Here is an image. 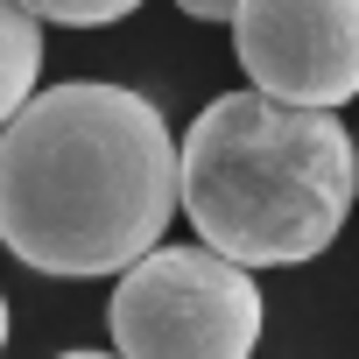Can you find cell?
<instances>
[{
  "instance_id": "obj_4",
  "label": "cell",
  "mask_w": 359,
  "mask_h": 359,
  "mask_svg": "<svg viewBox=\"0 0 359 359\" xmlns=\"http://www.w3.org/2000/svg\"><path fill=\"white\" fill-rule=\"evenodd\" d=\"M233 50L261 99L331 113L359 99V0H240Z\"/></svg>"
},
{
  "instance_id": "obj_2",
  "label": "cell",
  "mask_w": 359,
  "mask_h": 359,
  "mask_svg": "<svg viewBox=\"0 0 359 359\" xmlns=\"http://www.w3.org/2000/svg\"><path fill=\"white\" fill-rule=\"evenodd\" d=\"M359 198V141L331 113L261 92L212 99L176 148V205L240 268L317 261Z\"/></svg>"
},
{
  "instance_id": "obj_5",
  "label": "cell",
  "mask_w": 359,
  "mask_h": 359,
  "mask_svg": "<svg viewBox=\"0 0 359 359\" xmlns=\"http://www.w3.org/2000/svg\"><path fill=\"white\" fill-rule=\"evenodd\" d=\"M43 78V22L22 8V0H0V127H8Z\"/></svg>"
},
{
  "instance_id": "obj_1",
  "label": "cell",
  "mask_w": 359,
  "mask_h": 359,
  "mask_svg": "<svg viewBox=\"0 0 359 359\" xmlns=\"http://www.w3.org/2000/svg\"><path fill=\"white\" fill-rule=\"evenodd\" d=\"M176 212V134L155 99L64 78L0 127V247L36 275H127Z\"/></svg>"
},
{
  "instance_id": "obj_7",
  "label": "cell",
  "mask_w": 359,
  "mask_h": 359,
  "mask_svg": "<svg viewBox=\"0 0 359 359\" xmlns=\"http://www.w3.org/2000/svg\"><path fill=\"white\" fill-rule=\"evenodd\" d=\"M176 8H184L191 22H233V15H240V0H176Z\"/></svg>"
},
{
  "instance_id": "obj_8",
  "label": "cell",
  "mask_w": 359,
  "mask_h": 359,
  "mask_svg": "<svg viewBox=\"0 0 359 359\" xmlns=\"http://www.w3.org/2000/svg\"><path fill=\"white\" fill-rule=\"evenodd\" d=\"M8 324H15V317H8V296H0V345H8Z\"/></svg>"
},
{
  "instance_id": "obj_9",
  "label": "cell",
  "mask_w": 359,
  "mask_h": 359,
  "mask_svg": "<svg viewBox=\"0 0 359 359\" xmlns=\"http://www.w3.org/2000/svg\"><path fill=\"white\" fill-rule=\"evenodd\" d=\"M64 359H120V352H64Z\"/></svg>"
},
{
  "instance_id": "obj_3",
  "label": "cell",
  "mask_w": 359,
  "mask_h": 359,
  "mask_svg": "<svg viewBox=\"0 0 359 359\" xmlns=\"http://www.w3.org/2000/svg\"><path fill=\"white\" fill-rule=\"evenodd\" d=\"M120 359H254L261 282L212 247H155L106 303Z\"/></svg>"
},
{
  "instance_id": "obj_6",
  "label": "cell",
  "mask_w": 359,
  "mask_h": 359,
  "mask_svg": "<svg viewBox=\"0 0 359 359\" xmlns=\"http://www.w3.org/2000/svg\"><path fill=\"white\" fill-rule=\"evenodd\" d=\"M36 22H64V29H106L120 15H134L141 0H22Z\"/></svg>"
}]
</instances>
